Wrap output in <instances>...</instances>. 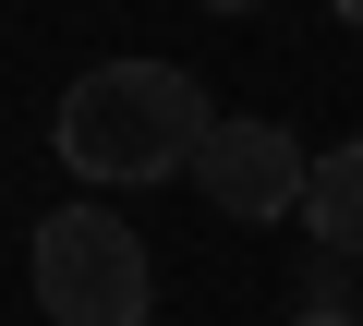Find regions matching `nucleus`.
Masks as SVG:
<instances>
[{"mask_svg":"<svg viewBox=\"0 0 363 326\" xmlns=\"http://www.w3.org/2000/svg\"><path fill=\"white\" fill-rule=\"evenodd\" d=\"M291 326H363V314H351V302H303Z\"/></svg>","mask_w":363,"mask_h":326,"instance_id":"obj_5","label":"nucleus"},{"mask_svg":"<svg viewBox=\"0 0 363 326\" xmlns=\"http://www.w3.org/2000/svg\"><path fill=\"white\" fill-rule=\"evenodd\" d=\"M303 170H315V157H303L279 121H218V133L194 145L206 206H218V218H242V230H255V218H291V206H303Z\"/></svg>","mask_w":363,"mask_h":326,"instance_id":"obj_3","label":"nucleus"},{"mask_svg":"<svg viewBox=\"0 0 363 326\" xmlns=\"http://www.w3.org/2000/svg\"><path fill=\"white\" fill-rule=\"evenodd\" d=\"M303 218H315V254H363V145H327L303 170Z\"/></svg>","mask_w":363,"mask_h":326,"instance_id":"obj_4","label":"nucleus"},{"mask_svg":"<svg viewBox=\"0 0 363 326\" xmlns=\"http://www.w3.org/2000/svg\"><path fill=\"white\" fill-rule=\"evenodd\" d=\"M327 13H339V25H363V0H327Z\"/></svg>","mask_w":363,"mask_h":326,"instance_id":"obj_7","label":"nucleus"},{"mask_svg":"<svg viewBox=\"0 0 363 326\" xmlns=\"http://www.w3.org/2000/svg\"><path fill=\"white\" fill-rule=\"evenodd\" d=\"M206 97L182 61H97L73 73L61 97V170L97 182V194H133V182H169V170H194V145H206Z\"/></svg>","mask_w":363,"mask_h":326,"instance_id":"obj_1","label":"nucleus"},{"mask_svg":"<svg viewBox=\"0 0 363 326\" xmlns=\"http://www.w3.org/2000/svg\"><path fill=\"white\" fill-rule=\"evenodd\" d=\"M37 302H49V326H145V242L109 206H49L37 218Z\"/></svg>","mask_w":363,"mask_h":326,"instance_id":"obj_2","label":"nucleus"},{"mask_svg":"<svg viewBox=\"0 0 363 326\" xmlns=\"http://www.w3.org/2000/svg\"><path fill=\"white\" fill-rule=\"evenodd\" d=\"M194 13H255V0H194Z\"/></svg>","mask_w":363,"mask_h":326,"instance_id":"obj_6","label":"nucleus"}]
</instances>
